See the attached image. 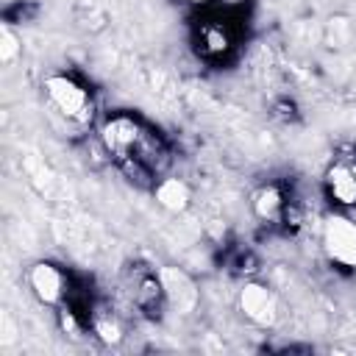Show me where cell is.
I'll return each mask as SVG.
<instances>
[{
	"label": "cell",
	"instance_id": "obj_5",
	"mask_svg": "<svg viewBox=\"0 0 356 356\" xmlns=\"http://www.w3.org/2000/svg\"><path fill=\"white\" fill-rule=\"evenodd\" d=\"M236 309L256 328H273L281 317L278 295L261 281H245L242 284V289L236 295Z\"/></svg>",
	"mask_w": 356,
	"mask_h": 356
},
{
	"label": "cell",
	"instance_id": "obj_6",
	"mask_svg": "<svg viewBox=\"0 0 356 356\" xmlns=\"http://www.w3.org/2000/svg\"><path fill=\"white\" fill-rule=\"evenodd\" d=\"M323 186L331 203L342 206V209H353L356 206V150L345 147L339 150L325 172H323Z\"/></svg>",
	"mask_w": 356,
	"mask_h": 356
},
{
	"label": "cell",
	"instance_id": "obj_3",
	"mask_svg": "<svg viewBox=\"0 0 356 356\" xmlns=\"http://www.w3.org/2000/svg\"><path fill=\"white\" fill-rule=\"evenodd\" d=\"M125 286H128V295H131L134 306L145 317L161 320V314L167 312V298H164L159 270H153L147 264H134V267L125 270Z\"/></svg>",
	"mask_w": 356,
	"mask_h": 356
},
{
	"label": "cell",
	"instance_id": "obj_7",
	"mask_svg": "<svg viewBox=\"0 0 356 356\" xmlns=\"http://www.w3.org/2000/svg\"><path fill=\"white\" fill-rule=\"evenodd\" d=\"M28 286L33 292V298L42 306H64V298L70 295V281L64 275V270L53 261H36L28 270Z\"/></svg>",
	"mask_w": 356,
	"mask_h": 356
},
{
	"label": "cell",
	"instance_id": "obj_1",
	"mask_svg": "<svg viewBox=\"0 0 356 356\" xmlns=\"http://www.w3.org/2000/svg\"><path fill=\"white\" fill-rule=\"evenodd\" d=\"M100 139L108 156L131 181H136L139 186H156L159 175L170 161L167 145L159 136V131L145 125L139 117L114 114L103 122Z\"/></svg>",
	"mask_w": 356,
	"mask_h": 356
},
{
	"label": "cell",
	"instance_id": "obj_11",
	"mask_svg": "<svg viewBox=\"0 0 356 356\" xmlns=\"http://www.w3.org/2000/svg\"><path fill=\"white\" fill-rule=\"evenodd\" d=\"M89 325L103 345H120L125 339V325L108 306H97L95 312H89Z\"/></svg>",
	"mask_w": 356,
	"mask_h": 356
},
{
	"label": "cell",
	"instance_id": "obj_10",
	"mask_svg": "<svg viewBox=\"0 0 356 356\" xmlns=\"http://www.w3.org/2000/svg\"><path fill=\"white\" fill-rule=\"evenodd\" d=\"M153 197L156 203L164 209V211H172V214H181L192 206V189L186 181L181 178H159L156 186H153Z\"/></svg>",
	"mask_w": 356,
	"mask_h": 356
},
{
	"label": "cell",
	"instance_id": "obj_9",
	"mask_svg": "<svg viewBox=\"0 0 356 356\" xmlns=\"http://www.w3.org/2000/svg\"><path fill=\"white\" fill-rule=\"evenodd\" d=\"M250 209L261 222L275 225L289 214V200H286V195L278 184H261L250 195Z\"/></svg>",
	"mask_w": 356,
	"mask_h": 356
},
{
	"label": "cell",
	"instance_id": "obj_13",
	"mask_svg": "<svg viewBox=\"0 0 356 356\" xmlns=\"http://www.w3.org/2000/svg\"><path fill=\"white\" fill-rule=\"evenodd\" d=\"M228 47H231V39H228V33H225L222 25H209V28L203 31V50H206V53L220 56V53H225Z\"/></svg>",
	"mask_w": 356,
	"mask_h": 356
},
{
	"label": "cell",
	"instance_id": "obj_4",
	"mask_svg": "<svg viewBox=\"0 0 356 356\" xmlns=\"http://www.w3.org/2000/svg\"><path fill=\"white\" fill-rule=\"evenodd\" d=\"M323 253L339 270H356V222L348 214H328L320 231Z\"/></svg>",
	"mask_w": 356,
	"mask_h": 356
},
{
	"label": "cell",
	"instance_id": "obj_2",
	"mask_svg": "<svg viewBox=\"0 0 356 356\" xmlns=\"http://www.w3.org/2000/svg\"><path fill=\"white\" fill-rule=\"evenodd\" d=\"M44 95H47L50 106H53L61 117H67V120H72V122H86V120L92 117V108H95L92 95H89V89H86L83 83H78L72 75H64V72L47 75V78H44Z\"/></svg>",
	"mask_w": 356,
	"mask_h": 356
},
{
	"label": "cell",
	"instance_id": "obj_14",
	"mask_svg": "<svg viewBox=\"0 0 356 356\" xmlns=\"http://www.w3.org/2000/svg\"><path fill=\"white\" fill-rule=\"evenodd\" d=\"M192 3H206V0H192Z\"/></svg>",
	"mask_w": 356,
	"mask_h": 356
},
{
	"label": "cell",
	"instance_id": "obj_12",
	"mask_svg": "<svg viewBox=\"0 0 356 356\" xmlns=\"http://www.w3.org/2000/svg\"><path fill=\"white\" fill-rule=\"evenodd\" d=\"M22 56V39L14 33V28L8 22L0 25V61L3 64H14Z\"/></svg>",
	"mask_w": 356,
	"mask_h": 356
},
{
	"label": "cell",
	"instance_id": "obj_8",
	"mask_svg": "<svg viewBox=\"0 0 356 356\" xmlns=\"http://www.w3.org/2000/svg\"><path fill=\"white\" fill-rule=\"evenodd\" d=\"M159 275H161L167 309H172L178 314L195 312V306L200 300V292H197V284L192 281V275L186 270H181V267H172V264L159 267Z\"/></svg>",
	"mask_w": 356,
	"mask_h": 356
}]
</instances>
